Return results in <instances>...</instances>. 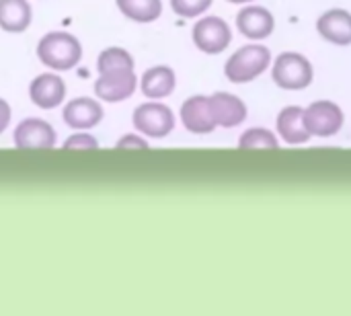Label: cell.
Segmentation results:
<instances>
[{
  "label": "cell",
  "instance_id": "20",
  "mask_svg": "<svg viewBox=\"0 0 351 316\" xmlns=\"http://www.w3.org/2000/svg\"><path fill=\"white\" fill-rule=\"evenodd\" d=\"M239 148H243V150H278L280 140L267 127H251L239 138Z\"/></svg>",
  "mask_w": 351,
  "mask_h": 316
},
{
  "label": "cell",
  "instance_id": "14",
  "mask_svg": "<svg viewBox=\"0 0 351 316\" xmlns=\"http://www.w3.org/2000/svg\"><path fill=\"white\" fill-rule=\"evenodd\" d=\"M62 117H64L66 125H70L72 130H90V127L101 123L103 107L95 99L78 97V99L66 103V107L62 111Z\"/></svg>",
  "mask_w": 351,
  "mask_h": 316
},
{
  "label": "cell",
  "instance_id": "16",
  "mask_svg": "<svg viewBox=\"0 0 351 316\" xmlns=\"http://www.w3.org/2000/svg\"><path fill=\"white\" fill-rule=\"evenodd\" d=\"M175 84H177V76H175V70L169 66H154L146 70L140 80L142 93L148 99H165L173 95Z\"/></svg>",
  "mask_w": 351,
  "mask_h": 316
},
{
  "label": "cell",
  "instance_id": "4",
  "mask_svg": "<svg viewBox=\"0 0 351 316\" xmlns=\"http://www.w3.org/2000/svg\"><path fill=\"white\" fill-rule=\"evenodd\" d=\"M343 121V109L333 101H315L304 109V125L311 136L331 138L341 132Z\"/></svg>",
  "mask_w": 351,
  "mask_h": 316
},
{
  "label": "cell",
  "instance_id": "11",
  "mask_svg": "<svg viewBox=\"0 0 351 316\" xmlns=\"http://www.w3.org/2000/svg\"><path fill=\"white\" fill-rule=\"evenodd\" d=\"M317 33L333 45H351V12L329 8L317 19Z\"/></svg>",
  "mask_w": 351,
  "mask_h": 316
},
{
  "label": "cell",
  "instance_id": "13",
  "mask_svg": "<svg viewBox=\"0 0 351 316\" xmlns=\"http://www.w3.org/2000/svg\"><path fill=\"white\" fill-rule=\"evenodd\" d=\"M138 78L132 72H113V74H101L95 82V93L101 101L107 103H119L130 99L136 93Z\"/></svg>",
  "mask_w": 351,
  "mask_h": 316
},
{
  "label": "cell",
  "instance_id": "19",
  "mask_svg": "<svg viewBox=\"0 0 351 316\" xmlns=\"http://www.w3.org/2000/svg\"><path fill=\"white\" fill-rule=\"evenodd\" d=\"M97 68H99V74L132 72L134 70V58L123 47H107L99 53Z\"/></svg>",
  "mask_w": 351,
  "mask_h": 316
},
{
  "label": "cell",
  "instance_id": "10",
  "mask_svg": "<svg viewBox=\"0 0 351 316\" xmlns=\"http://www.w3.org/2000/svg\"><path fill=\"white\" fill-rule=\"evenodd\" d=\"M210 107H212V115L218 127H237L247 119V105L241 97L232 95V93H214L210 95Z\"/></svg>",
  "mask_w": 351,
  "mask_h": 316
},
{
  "label": "cell",
  "instance_id": "7",
  "mask_svg": "<svg viewBox=\"0 0 351 316\" xmlns=\"http://www.w3.org/2000/svg\"><path fill=\"white\" fill-rule=\"evenodd\" d=\"M237 29L247 39H253V41L267 39L276 31V16L265 6L247 4L237 14Z\"/></svg>",
  "mask_w": 351,
  "mask_h": 316
},
{
  "label": "cell",
  "instance_id": "15",
  "mask_svg": "<svg viewBox=\"0 0 351 316\" xmlns=\"http://www.w3.org/2000/svg\"><path fill=\"white\" fill-rule=\"evenodd\" d=\"M276 125H278V134L286 144L298 146V144H306L313 138L304 125V109L298 105L284 107L278 115Z\"/></svg>",
  "mask_w": 351,
  "mask_h": 316
},
{
  "label": "cell",
  "instance_id": "8",
  "mask_svg": "<svg viewBox=\"0 0 351 316\" xmlns=\"http://www.w3.org/2000/svg\"><path fill=\"white\" fill-rule=\"evenodd\" d=\"M12 142L21 150H47L56 146V130L43 119L29 117L16 125Z\"/></svg>",
  "mask_w": 351,
  "mask_h": 316
},
{
  "label": "cell",
  "instance_id": "2",
  "mask_svg": "<svg viewBox=\"0 0 351 316\" xmlns=\"http://www.w3.org/2000/svg\"><path fill=\"white\" fill-rule=\"evenodd\" d=\"M271 64L269 47L261 43H249L239 47L224 64V74L234 84H245L259 78Z\"/></svg>",
  "mask_w": 351,
  "mask_h": 316
},
{
  "label": "cell",
  "instance_id": "24",
  "mask_svg": "<svg viewBox=\"0 0 351 316\" xmlns=\"http://www.w3.org/2000/svg\"><path fill=\"white\" fill-rule=\"evenodd\" d=\"M8 123H10V105L4 99H0V134L8 127Z\"/></svg>",
  "mask_w": 351,
  "mask_h": 316
},
{
  "label": "cell",
  "instance_id": "25",
  "mask_svg": "<svg viewBox=\"0 0 351 316\" xmlns=\"http://www.w3.org/2000/svg\"><path fill=\"white\" fill-rule=\"evenodd\" d=\"M230 4H249V2H255V0H226Z\"/></svg>",
  "mask_w": 351,
  "mask_h": 316
},
{
  "label": "cell",
  "instance_id": "3",
  "mask_svg": "<svg viewBox=\"0 0 351 316\" xmlns=\"http://www.w3.org/2000/svg\"><path fill=\"white\" fill-rule=\"evenodd\" d=\"M271 78L284 90H304L315 78V68L306 56L284 51L271 64Z\"/></svg>",
  "mask_w": 351,
  "mask_h": 316
},
{
  "label": "cell",
  "instance_id": "5",
  "mask_svg": "<svg viewBox=\"0 0 351 316\" xmlns=\"http://www.w3.org/2000/svg\"><path fill=\"white\" fill-rule=\"evenodd\" d=\"M134 127L148 138H165L175 127V113L162 103H142L134 109Z\"/></svg>",
  "mask_w": 351,
  "mask_h": 316
},
{
  "label": "cell",
  "instance_id": "18",
  "mask_svg": "<svg viewBox=\"0 0 351 316\" xmlns=\"http://www.w3.org/2000/svg\"><path fill=\"white\" fill-rule=\"evenodd\" d=\"M123 16L136 23H152L162 14V0H115Z\"/></svg>",
  "mask_w": 351,
  "mask_h": 316
},
{
  "label": "cell",
  "instance_id": "21",
  "mask_svg": "<svg viewBox=\"0 0 351 316\" xmlns=\"http://www.w3.org/2000/svg\"><path fill=\"white\" fill-rule=\"evenodd\" d=\"M212 2L214 0H171V8L183 19H195L204 14L212 6Z\"/></svg>",
  "mask_w": 351,
  "mask_h": 316
},
{
  "label": "cell",
  "instance_id": "9",
  "mask_svg": "<svg viewBox=\"0 0 351 316\" xmlns=\"http://www.w3.org/2000/svg\"><path fill=\"white\" fill-rule=\"evenodd\" d=\"M181 121H183L185 130L191 134H197V136L212 134L218 125H216L214 115H212L210 97H206V95L189 97L181 105Z\"/></svg>",
  "mask_w": 351,
  "mask_h": 316
},
{
  "label": "cell",
  "instance_id": "1",
  "mask_svg": "<svg viewBox=\"0 0 351 316\" xmlns=\"http://www.w3.org/2000/svg\"><path fill=\"white\" fill-rule=\"evenodd\" d=\"M37 58L49 70H72L82 58L80 41L66 31H51L43 35L37 43Z\"/></svg>",
  "mask_w": 351,
  "mask_h": 316
},
{
  "label": "cell",
  "instance_id": "22",
  "mask_svg": "<svg viewBox=\"0 0 351 316\" xmlns=\"http://www.w3.org/2000/svg\"><path fill=\"white\" fill-rule=\"evenodd\" d=\"M99 146L97 138L90 134H72L66 142H64V150H95Z\"/></svg>",
  "mask_w": 351,
  "mask_h": 316
},
{
  "label": "cell",
  "instance_id": "17",
  "mask_svg": "<svg viewBox=\"0 0 351 316\" xmlns=\"http://www.w3.org/2000/svg\"><path fill=\"white\" fill-rule=\"evenodd\" d=\"M33 19L31 4L27 0H0V29L6 33H23Z\"/></svg>",
  "mask_w": 351,
  "mask_h": 316
},
{
  "label": "cell",
  "instance_id": "23",
  "mask_svg": "<svg viewBox=\"0 0 351 316\" xmlns=\"http://www.w3.org/2000/svg\"><path fill=\"white\" fill-rule=\"evenodd\" d=\"M117 148H138V150H146V148H148V142H146L144 138H140V136L128 134V136H123V138L117 142Z\"/></svg>",
  "mask_w": 351,
  "mask_h": 316
},
{
  "label": "cell",
  "instance_id": "12",
  "mask_svg": "<svg viewBox=\"0 0 351 316\" xmlns=\"http://www.w3.org/2000/svg\"><path fill=\"white\" fill-rule=\"evenodd\" d=\"M29 97L41 109H56L66 99V84L62 76L45 72L33 78V82L29 84Z\"/></svg>",
  "mask_w": 351,
  "mask_h": 316
},
{
  "label": "cell",
  "instance_id": "6",
  "mask_svg": "<svg viewBox=\"0 0 351 316\" xmlns=\"http://www.w3.org/2000/svg\"><path fill=\"white\" fill-rule=\"evenodd\" d=\"M191 37H193V43L197 45V49H202L204 53L216 56V53H222L230 45L232 31L224 19L204 16L193 25Z\"/></svg>",
  "mask_w": 351,
  "mask_h": 316
}]
</instances>
